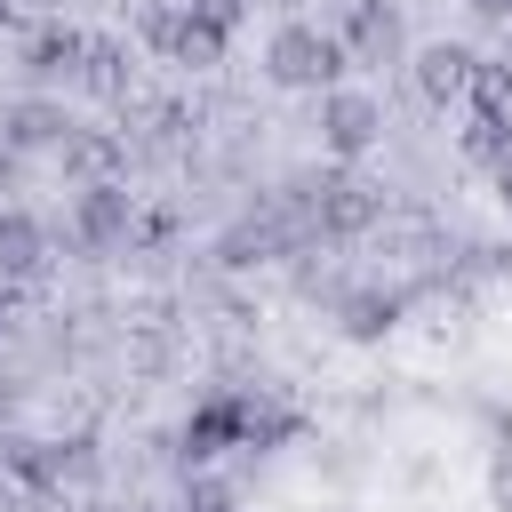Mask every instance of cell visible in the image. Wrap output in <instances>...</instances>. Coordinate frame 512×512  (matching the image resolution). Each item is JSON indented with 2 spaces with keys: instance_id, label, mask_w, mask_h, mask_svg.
<instances>
[{
  "instance_id": "cell-1",
  "label": "cell",
  "mask_w": 512,
  "mask_h": 512,
  "mask_svg": "<svg viewBox=\"0 0 512 512\" xmlns=\"http://www.w3.org/2000/svg\"><path fill=\"white\" fill-rule=\"evenodd\" d=\"M272 80H288V88H320V80H336V40L312 32V24H288V32L272 40Z\"/></svg>"
},
{
  "instance_id": "cell-2",
  "label": "cell",
  "mask_w": 512,
  "mask_h": 512,
  "mask_svg": "<svg viewBox=\"0 0 512 512\" xmlns=\"http://www.w3.org/2000/svg\"><path fill=\"white\" fill-rule=\"evenodd\" d=\"M320 128H328L336 152H360V144L376 136V104H368V96H328V104H320Z\"/></svg>"
},
{
  "instance_id": "cell-3",
  "label": "cell",
  "mask_w": 512,
  "mask_h": 512,
  "mask_svg": "<svg viewBox=\"0 0 512 512\" xmlns=\"http://www.w3.org/2000/svg\"><path fill=\"white\" fill-rule=\"evenodd\" d=\"M120 232H128V192L88 184L80 192V240H120Z\"/></svg>"
},
{
  "instance_id": "cell-4",
  "label": "cell",
  "mask_w": 512,
  "mask_h": 512,
  "mask_svg": "<svg viewBox=\"0 0 512 512\" xmlns=\"http://www.w3.org/2000/svg\"><path fill=\"white\" fill-rule=\"evenodd\" d=\"M352 48H360V56H392V48H400V16H392L384 0H360V8H352Z\"/></svg>"
},
{
  "instance_id": "cell-5",
  "label": "cell",
  "mask_w": 512,
  "mask_h": 512,
  "mask_svg": "<svg viewBox=\"0 0 512 512\" xmlns=\"http://www.w3.org/2000/svg\"><path fill=\"white\" fill-rule=\"evenodd\" d=\"M424 88H432V96L472 88V56H464V48H424Z\"/></svg>"
},
{
  "instance_id": "cell-6",
  "label": "cell",
  "mask_w": 512,
  "mask_h": 512,
  "mask_svg": "<svg viewBox=\"0 0 512 512\" xmlns=\"http://www.w3.org/2000/svg\"><path fill=\"white\" fill-rule=\"evenodd\" d=\"M40 264V224L32 216H0V272H24Z\"/></svg>"
},
{
  "instance_id": "cell-7",
  "label": "cell",
  "mask_w": 512,
  "mask_h": 512,
  "mask_svg": "<svg viewBox=\"0 0 512 512\" xmlns=\"http://www.w3.org/2000/svg\"><path fill=\"white\" fill-rule=\"evenodd\" d=\"M320 216H328L336 232H352V224H368V216H376V200H368V184H328Z\"/></svg>"
},
{
  "instance_id": "cell-8",
  "label": "cell",
  "mask_w": 512,
  "mask_h": 512,
  "mask_svg": "<svg viewBox=\"0 0 512 512\" xmlns=\"http://www.w3.org/2000/svg\"><path fill=\"white\" fill-rule=\"evenodd\" d=\"M8 136H16V144H56L64 120H56L48 104H16V112H8Z\"/></svg>"
},
{
  "instance_id": "cell-9",
  "label": "cell",
  "mask_w": 512,
  "mask_h": 512,
  "mask_svg": "<svg viewBox=\"0 0 512 512\" xmlns=\"http://www.w3.org/2000/svg\"><path fill=\"white\" fill-rule=\"evenodd\" d=\"M72 56H80V40H72V32H56V24H48L40 40H32V64H40V72H64Z\"/></svg>"
},
{
  "instance_id": "cell-10",
  "label": "cell",
  "mask_w": 512,
  "mask_h": 512,
  "mask_svg": "<svg viewBox=\"0 0 512 512\" xmlns=\"http://www.w3.org/2000/svg\"><path fill=\"white\" fill-rule=\"evenodd\" d=\"M504 200H512V160H504Z\"/></svg>"
}]
</instances>
